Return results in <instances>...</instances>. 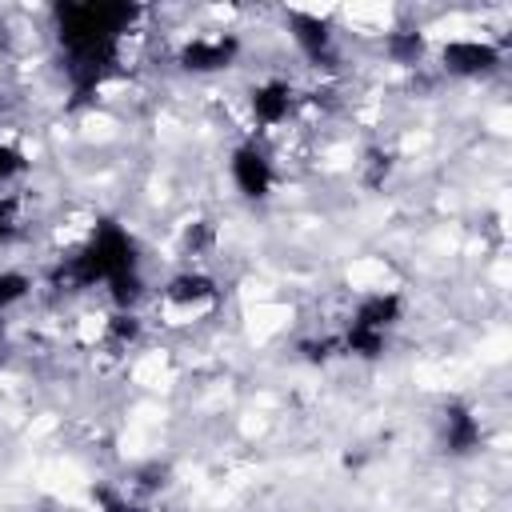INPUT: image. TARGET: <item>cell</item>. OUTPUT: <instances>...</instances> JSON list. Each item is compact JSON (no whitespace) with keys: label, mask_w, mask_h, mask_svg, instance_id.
<instances>
[{"label":"cell","mask_w":512,"mask_h":512,"mask_svg":"<svg viewBox=\"0 0 512 512\" xmlns=\"http://www.w3.org/2000/svg\"><path fill=\"white\" fill-rule=\"evenodd\" d=\"M136 268H140V252H136L132 232L116 220H104L84 236V244L72 256L60 260L56 284H64V288H96L100 284L104 288L116 276L136 272Z\"/></svg>","instance_id":"cell-1"},{"label":"cell","mask_w":512,"mask_h":512,"mask_svg":"<svg viewBox=\"0 0 512 512\" xmlns=\"http://www.w3.org/2000/svg\"><path fill=\"white\" fill-rule=\"evenodd\" d=\"M228 180L244 200H268L276 188V160L260 140H240L228 152Z\"/></svg>","instance_id":"cell-2"},{"label":"cell","mask_w":512,"mask_h":512,"mask_svg":"<svg viewBox=\"0 0 512 512\" xmlns=\"http://www.w3.org/2000/svg\"><path fill=\"white\" fill-rule=\"evenodd\" d=\"M436 56H440V68L448 76H456V80H480V76H488V72L500 68L504 48L496 40H488V36H452V40H444L436 48Z\"/></svg>","instance_id":"cell-3"},{"label":"cell","mask_w":512,"mask_h":512,"mask_svg":"<svg viewBox=\"0 0 512 512\" xmlns=\"http://www.w3.org/2000/svg\"><path fill=\"white\" fill-rule=\"evenodd\" d=\"M216 300H220V284L204 268H180L160 288V308L168 316H200L216 308Z\"/></svg>","instance_id":"cell-4"},{"label":"cell","mask_w":512,"mask_h":512,"mask_svg":"<svg viewBox=\"0 0 512 512\" xmlns=\"http://www.w3.org/2000/svg\"><path fill=\"white\" fill-rule=\"evenodd\" d=\"M240 56V36L236 32H196L176 48V64L188 76H216L232 68Z\"/></svg>","instance_id":"cell-5"},{"label":"cell","mask_w":512,"mask_h":512,"mask_svg":"<svg viewBox=\"0 0 512 512\" xmlns=\"http://www.w3.org/2000/svg\"><path fill=\"white\" fill-rule=\"evenodd\" d=\"M436 440L456 460L476 456L484 448V420H480V412L472 404H464V400H448L436 412Z\"/></svg>","instance_id":"cell-6"},{"label":"cell","mask_w":512,"mask_h":512,"mask_svg":"<svg viewBox=\"0 0 512 512\" xmlns=\"http://www.w3.org/2000/svg\"><path fill=\"white\" fill-rule=\"evenodd\" d=\"M296 84L284 80V76H264L252 84L248 92V112H252V124H260V132H272V128H284L296 112Z\"/></svg>","instance_id":"cell-7"},{"label":"cell","mask_w":512,"mask_h":512,"mask_svg":"<svg viewBox=\"0 0 512 512\" xmlns=\"http://www.w3.org/2000/svg\"><path fill=\"white\" fill-rule=\"evenodd\" d=\"M404 316H408V296H404V292H396V288H372V292H364V296L356 300L348 324L392 340V332L404 324Z\"/></svg>","instance_id":"cell-8"},{"label":"cell","mask_w":512,"mask_h":512,"mask_svg":"<svg viewBox=\"0 0 512 512\" xmlns=\"http://www.w3.org/2000/svg\"><path fill=\"white\" fill-rule=\"evenodd\" d=\"M288 28H292L288 36L300 48V56H308L312 64L332 60V52H336V28L328 24V16H320V12H288Z\"/></svg>","instance_id":"cell-9"},{"label":"cell","mask_w":512,"mask_h":512,"mask_svg":"<svg viewBox=\"0 0 512 512\" xmlns=\"http://www.w3.org/2000/svg\"><path fill=\"white\" fill-rule=\"evenodd\" d=\"M384 52H388L392 64L416 68V64H424V56H428V36H424L420 28H396V32L384 36Z\"/></svg>","instance_id":"cell-10"},{"label":"cell","mask_w":512,"mask_h":512,"mask_svg":"<svg viewBox=\"0 0 512 512\" xmlns=\"http://www.w3.org/2000/svg\"><path fill=\"white\" fill-rule=\"evenodd\" d=\"M32 288H36V280L24 268H0V316L20 308L32 296Z\"/></svg>","instance_id":"cell-11"},{"label":"cell","mask_w":512,"mask_h":512,"mask_svg":"<svg viewBox=\"0 0 512 512\" xmlns=\"http://www.w3.org/2000/svg\"><path fill=\"white\" fill-rule=\"evenodd\" d=\"M104 336H108L116 348H128V344H136V340L144 336V316H140V312H120V308H112L108 320H104Z\"/></svg>","instance_id":"cell-12"},{"label":"cell","mask_w":512,"mask_h":512,"mask_svg":"<svg viewBox=\"0 0 512 512\" xmlns=\"http://www.w3.org/2000/svg\"><path fill=\"white\" fill-rule=\"evenodd\" d=\"M28 228V212H24V200L16 192H0V244H12L20 240Z\"/></svg>","instance_id":"cell-13"},{"label":"cell","mask_w":512,"mask_h":512,"mask_svg":"<svg viewBox=\"0 0 512 512\" xmlns=\"http://www.w3.org/2000/svg\"><path fill=\"white\" fill-rule=\"evenodd\" d=\"M28 152L20 148V144H12V140H4L0 136V184H12V180H20L24 172H28Z\"/></svg>","instance_id":"cell-14"},{"label":"cell","mask_w":512,"mask_h":512,"mask_svg":"<svg viewBox=\"0 0 512 512\" xmlns=\"http://www.w3.org/2000/svg\"><path fill=\"white\" fill-rule=\"evenodd\" d=\"M388 176H392V152L388 148H368V156H364V184L380 188Z\"/></svg>","instance_id":"cell-15"}]
</instances>
